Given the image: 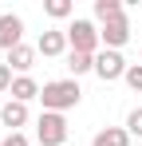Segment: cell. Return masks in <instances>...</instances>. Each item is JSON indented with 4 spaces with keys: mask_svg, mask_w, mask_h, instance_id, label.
<instances>
[{
    "mask_svg": "<svg viewBox=\"0 0 142 146\" xmlns=\"http://www.w3.org/2000/svg\"><path fill=\"white\" fill-rule=\"evenodd\" d=\"M79 79H51L44 83V91H40V103H44V111H55V115H67L71 107H79Z\"/></svg>",
    "mask_w": 142,
    "mask_h": 146,
    "instance_id": "obj_1",
    "label": "cell"
},
{
    "mask_svg": "<svg viewBox=\"0 0 142 146\" xmlns=\"http://www.w3.org/2000/svg\"><path fill=\"white\" fill-rule=\"evenodd\" d=\"M67 44L71 51H83V55H99V48H103V36H99V24L95 20H83V16H75L67 28Z\"/></svg>",
    "mask_w": 142,
    "mask_h": 146,
    "instance_id": "obj_2",
    "label": "cell"
},
{
    "mask_svg": "<svg viewBox=\"0 0 142 146\" xmlns=\"http://www.w3.org/2000/svg\"><path fill=\"white\" fill-rule=\"evenodd\" d=\"M67 134H71V126H67L63 115H55V111H44L40 115V122H36L40 146H67Z\"/></svg>",
    "mask_w": 142,
    "mask_h": 146,
    "instance_id": "obj_3",
    "label": "cell"
},
{
    "mask_svg": "<svg viewBox=\"0 0 142 146\" xmlns=\"http://www.w3.org/2000/svg\"><path fill=\"white\" fill-rule=\"evenodd\" d=\"M126 59H122V51H111V48H103L99 55H95V75L103 79V83H115V79H122L126 75Z\"/></svg>",
    "mask_w": 142,
    "mask_h": 146,
    "instance_id": "obj_4",
    "label": "cell"
},
{
    "mask_svg": "<svg viewBox=\"0 0 142 146\" xmlns=\"http://www.w3.org/2000/svg\"><path fill=\"white\" fill-rule=\"evenodd\" d=\"M24 44V20L16 12H0V51H12Z\"/></svg>",
    "mask_w": 142,
    "mask_h": 146,
    "instance_id": "obj_5",
    "label": "cell"
},
{
    "mask_svg": "<svg viewBox=\"0 0 142 146\" xmlns=\"http://www.w3.org/2000/svg\"><path fill=\"white\" fill-rule=\"evenodd\" d=\"M36 51H40V55H47V59H55V55H67V51H71L67 32H63V28H47L44 36L36 40Z\"/></svg>",
    "mask_w": 142,
    "mask_h": 146,
    "instance_id": "obj_6",
    "label": "cell"
},
{
    "mask_svg": "<svg viewBox=\"0 0 142 146\" xmlns=\"http://www.w3.org/2000/svg\"><path fill=\"white\" fill-rule=\"evenodd\" d=\"M99 36H103V48L118 51L126 40H130V20H126V16H118V20H107V24H99Z\"/></svg>",
    "mask_w": 142,
    "mask_h": 146,
    "instance_id": "obj_7",
    "label": "cell"
},
{
    "mask_svg": "<svg viewBox=\"0 0 142 146\" xmlns=\"http://www.w3.org/2000/svg\"><path fill=\"white\" fill-rule=\"evenodd\" d=\"M0 122L8 126V134H16L24 122H28V107H24V103H16V99H8V103L0 107Z\"/></svg>",
    "mask_w": 142,
    "mask_h": 146,
    "instance_id": "obj_8",
    "label": "cell"
},
{
    "mask_svg": "<svg viewBox=\"0 0 142 146\" xmlns=\"http://www.w3.org/2000/svg\"><path fill=\"white\" fill-rule=\"evenodd\" d=\"M40 91H44V87H40V83H36L32 75H16V83H12L8 99H16V103H24V107H28L32 99H40Z\"/></svg>",
    "mask_w": 142,
    "mask_h": 146,
    "instance_id": "obj_9",
    "label": "cell"
},
{
    "mask_svg": "<svg viewBox=\"0 0 142 146\" xmlns=\"http://www.w3.org/2000/svg\"><path fill=\"white\" fill-rule=\"evenodd\" d=\"M36 55H40V51H36V48H28V44H20V48H12V51H8V59H4V63H8L12 71H20V75H28V71H32V67H36Z\"/></svg>",
    "mask_w": 142,
    "mask_h": 146,
    "instance_id": "obj_10",
    "label": "cell"
},
{
    "mask_svg": "<svg viewBox=\"0 0 142 146\" xmlns=\"http://www.w3.org/2000/svg\"><path fill=\"white\" fill-rule=\"evenodd\" d=\"M91 146H130V134H126V126H103L91 138Z\"/></svg>",
    "mask_w": 142,
    "mask_h": 146,
    "instance_id": "obj_11",
    "label": "cell"
},
{
    "mask_svg": "<svg viewBox=\"0 0 142 146\" xmlns=\"http://www.w3.org/2000/svg\"><path fill=\"white\" fill-rule=\"evenodd\" d=\"M118 16H126V4H122V0H95V20H99V24L118 20Z\"/></svg>",
    "mask_w": 142,
    "mask_h": 146,
    "instance_id": "obj_12",
    "label": "cell"
},
{
    "mask_svg": "<svg viewBox=\"0 0 142 146\" xmlns=\"http://www.w3.org/2000/svg\"><path fill=\"white\" fill-rule=\"evenodd\" d=\"M67 71H71V79H79V75L95 71V55H83V51H67Z\"/></svg>",
    "mask_w": 142,
    "mask_h": 146,
    "instance_id": "obj_13",
    "label": "cell"
},
{
    "mask_svg": "<svg viewBox=\"0 0 142 146\" xmlns=\"http://www.w3.org/2000/svg\"><path fill=\"white\" fill-rule=\"evenodd\" d=\"M44 12L51 20H75V4L71 0H44Z\"/></svg>",
    "mask_w": 142,
    "mask_h": 146,
    "instance_id": "obj_14",
    "label": "cell"
},
{
    "mask_svg": "<svg viewBox=\"0 0 142 146\" xmlns=\"http://www.w3.org/2000/svg\"><path fill=\"white\" fill-rule=\"evenodd\" d=\"M126 134H130V138H142V107H134V111L126 115Z\"/></svg>",
    "mask_w": 142,
    "mask_h": 146,
    "instance_id": "obj_15",
    "label": "cell"
},
{
    "mask_svg": "<svg viewBox=\"0 0 142 146\" xmlns=\"http://www.w3.org/2000/svg\"><path fill=\"white\" fill-rule=\"evenodd\" d=\"M122 79H126V87H130V91H142V63H130Z\"/></svg>",
    "mask_w": 142,
    "mask_h": 146,
    "instance_id": "obj_16",
    "label": "cell"
},
{
    "mask_svg": "<svg viewBox=\"0 0 142 146\" xmlns=\"http://www.w3.org/2000/svg\"><path fill=\"white\" fill-rule=\"evenodd\" d=\"M12 83H16L12 67H8V63H0V95H8V91H12Z\"/></svg>",
    "mask_w": 142,
    "mask_h": 146,
    "instance_id": "obj_17",
    "label": "cell"
},
{
    "mask_svg": "<svg viewBox=\"0 0 142 146\" xmlns=\"http://www.w3.org/2000/svg\"><path fill=\"white\" fill-rule=\"evenodd\" d=\"M0 146H32V142H28V134H24V130H16V134L0 138Z\"/></svg>",
    "mask_w": 142,
    "mask_h": 146,
    "instance_id": "obj_18",
    "label": "cell"
},
{
    "mask_svg": "<svg viewBox=\"0 0 142 146\" xmlns=\"http://www.w3.org/2000/svg\"><path fill=\"white\" fill-rule=\"evenodd\" d=\"M138 63H142V55H138Z\"/></svg>",
    "mask_w": 142,
    "mask_h": 146,
    "instance_id": "obj_19",
    "label": "cell"
},
{
    "mask_svg": "<svg viewBox=\"0 0 142 146\" xmlns=\"http://www.w3.org/2000/svg\"><path fill=\"white\" fill-rule=\"evenodd\" d=\"M0 107H4V103H0Z\"/></svg>",
    "mask_w": 142,
    "mask_h": 146,
    "instance_id": "obj_20",
    "label": "cell"
}]
</instances>
